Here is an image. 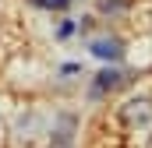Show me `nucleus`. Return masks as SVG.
Wrapping results in <instances>:
<instances>
[{
  "label": "nucleus",
  "mask_w": 152,
  "mask_h": 148,
  "mask_svg": "<svg viewBox=\"0 0 152 148\" xmlns=\"http://www.w3.org/2000/svg\"><path fill=\"white\" fill-rule=\"evenodd\" d=\"M32 4H39V7H53V11H64L71 0H32Z\"/></svg>",
  "instance_id": "4"
},
{
  "label": "nucleus",
  "mask_w": 152,
  "mask_h": 148,
  "mask_svg": "<svg viewBox=\"0 0 152 148\" xmlns=\"http://www.w3.org/2000/svg\"><path fill=\"white\" fill-rule=\"evenodd\" d=\"M92 53L103 57V60H117L120 57V42L117 39H99V42H92Z\"/></svg>",
  "instance_id": "2"
},
{
  "label": "nucleus",
  "mask_w": 152,
  "mask_h": 148,
  "mask_svg": "<svg viewBox=\"0 0 152 148\" xmlns=\"http://www.w3.org/2000/svg\"><path fill=\"white\" fill-rule=\"evenodd\" d=\"M124 120L134 127V123H149L152 120V102L149 99H138V102H127V110H124Z\"/></svg>",
  "instance_id": "1"
},
{
  "label": "nucleus",
  "mask_w": 152,
  "mask_h": 148,
  "mask_svg": "<svg viewBox=\"0 0 152 148\" xmlns=\"http://www.w3.org/2000/svg\"><path fill=\"white\" fill-rule=\"evenodd\" d=\"M117 85H120V74L117 71H103L99 81H96V92H106V88H117Z\"/></svg>",
  "instance_id": "3"
}]
</instances>
